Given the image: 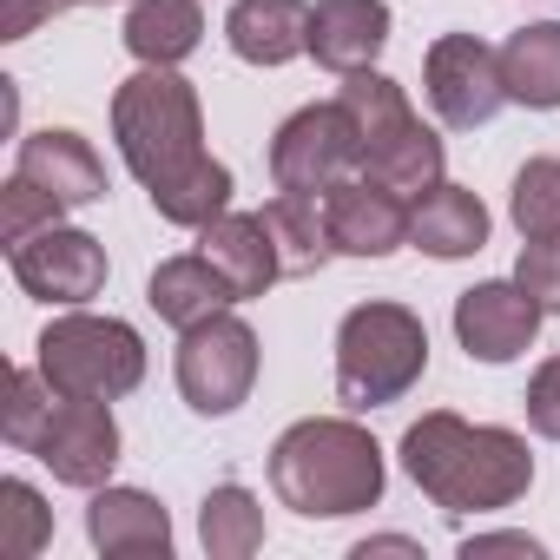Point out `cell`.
Listing matches in <instances>:
<instances>
[{"label":"cell","mask_w":560,"mask_h":560,"mask_svg":"<svg viewBox=\"0 0 560 560\" xmlns=\"http://www.w3.org/2000/svg\"><path fill=\"white\" fill-rule=\"evenodd\" d=\"M508 218L521 237H560V159H527L514 172Z\"/></svg>","instance_id":"obj_26"},{"label":"cell","mask_w":560,"mask_h":560,"mask_svg":"<svg viewBox=\"0 0 560 560\" xmlns=\"http://www.w3.org/2000/svg\"><path fill=\"white\" fill-rule=\"evenodd\" d=\"M8 264H14V284L27 291V298H40V304H60V311H80V304H93L100 291H106V244L93 237V231H80V224H47V231H34V237H21L14 250H8Z\"/></svg>","instance_id":"obj_9"},{"label":"cell","mask_w":560,"mask_h":560,"mask_svg":"<svg viewBox=\"0 0 560 560\" xmlns=\"http://www.w3.org/2000/svg\"><path fill=\"white\" fill-rule=\"evenodd\" d=\"M527 422H534V435H547V442H560V357H547L540 370H534V383H527Z\"/></svg>","instance_id":"obj_30"},{"label":"cell","mask_w":560,"mask_h":560,"mask_svg":"<svg viewBox=\"0 0 560 560\" xmlns=\"http://www.w3.org/2000/svg\"><path fill=\"white\" fill-rule=\"evenodd\" d=\"M383 448L350 416H311L270 442V494L304 521H343L383 501Z\"/></svg>","instance_id":"obj_3"},{"label":"cell","mask_w":560,"mask_h":560,"mask_svg":"<svg viewBox=\"0 0 560 560\" xmlns=\"http://www.w3.org/2000/svg\"><path fill=\"white\" fill-rule=\"evenodd\" d=\"M224 40L244 67H291L311 54V0H237L224 14Z\"/></svg>","instance_id":"obj_18"},{"label":"cell","mask_w":560,"mask_h":560,"mask_svg":"<svg viewBox=\"0 0 560 560\" xmlns=\"http://www.w3.org/2000/svg\"><path fill=\"white\" fill-rule=\"evenodd\" d=\"M0 521H8L0 547H8L14 560H34V553L54 540V508L40 501L34 481H0Z\"/></svg>","instance_id":"obj_27"},{"label":"cell","mask_w":560,"mask_h":560,"mask_svg":"<svg viewBox=\"0 0 560 560\" xmlns=\"http://www.w3.org/2000/svg\"><path fill=\"white\" fill-rule=\"evenodd\" d=\"M34 363L40 376L60 389V396H80V402H119L145 383V343L132 324L119 317H93L86 304L54 317L34 343Z\"/></svg>","instance_id":"obj_6"},{"label":"cell","mask_w":560,"mask_h":560,"mask_svg":"<svg viewBox=\"0 0 560 560\" xmlns=\"http://www.w3.org/2000/svg\"><path fill=\"white\" fill-rule=\"evenodd\" d=\"M21 178H34L40 191L60 198V211H80V205H100L106 198V159L93 152V139H80L73 126H47V132H27L21 139V159H14Z\"/></svg>","instance_id":"obj_15"},{"label":"cell","mask_w":560,"mask_h":560,"mask_svg":"<svg viewBox=\"0 0 560 560\" xmlns=\"http://www.w3.org/2000/svg\"><path fill=\"white\" fill-rule=\"evenodd\" d=\"M324 218H330V244L343 257H389L409 244V198H396L370 178H343L337 191H324Z\"/></svg>","instance_id":"obj_13"},{"label":"cell","mask_w":560,"mask_h":560,"mask_svg":"<svg viewBox=\"0 0 560 560\" xmlns=\"http://www.w3.org/2000/svg\"><path fill=\"white\" fill-rule=\"evenodd\" d=\"M54 409H60V389L40 376V363L34 370H14L8 376V402H0V435H8V448L34 455L40 435H47V422H54Z\"/></svg>","instance_id":"obj_25"},{"label":"cell","mask_w":560,"mask_h":560,"mask_svg":"<svg viewBox=\"0 0 560 560\" xmlns=\"http://www.w3.org/2000/svg\"><path fill=\"white\" fill-rule=\"evenodd\" d=\"M198 250L211 257V270L231 284L237 304L264 298L277 277H284V257H277V237H270L264 211H218V218L198 231Z\"/></svg>","instance_id":"obj_14"},{"label":"cell","mask_w":560,"mask_h":560,"mask_svg":"<svg viewBox=\"0 0 560 560\" xmlns=\"http://www.w3.org/2000/svg\"><path fill=\"white\" fill-rule=\"evenodd\" d=\"M514 284H521L540 311H560V237H527V244H521Z\"/></svg>","instance_id":"obj_29"},{"label":"cell","mask_w":560,"mask_h":560,"mask_svg":"<svg viewBox=\"0 0 560 560\" xmlns=\"http://www.w3.org/2000/svg\"><path fill=\"white\" fill-rule=\"evenodd\" d=\"M145 304L159 311V324L191 330V324H205V317L231 311L237 298H231L224 277L211 270V257H205V250H185V257H165V264L145 277Z\"/></svg>","instance_id":"obj_20"},{"label":"cell","mask_w":560,"mask_h":560,"mask_svg":"<svg viewBox=\"0 0 560 560\" xmlns=\"http://www.w3.org/2000/svg\"><path fill=\"white\" fill-rule=\"evenodd\" d=\"M270 178L277 191H337L343 178H363V132L343 100L298 106L270 139Z\"/></svg>","instance_id":"obj_8"},{"label":"cell","mask_w":560,"mask_h":560,"mask_svg":"<svg viewBox=\"0 0 560 560\" xmlns=\"http://www.w3.org/2000/svg\"><path fill=\"white\" fill-rule=\"evenodd\" d=\"M73 8H86V0H0V40H27L40 21L73 14Z\"/></svg>","instance_id":"obj_31"},{"label":"cell","mask_w":560,"mask_h":560,"mask_svg":"<svg viewBox=\"0 0 560 560\" xmlns=\"http://www.w3.org/2000/svg\"><path fill=\"white\" fill-rule=\"evenodd\" d=\"M402 475L442 514H494L534 488V455H527V435L514 429L462 422L455 409H429L402 435Z\"/></svg>","instance_id":"obj_2"},{"label":"cell","mask_w":560,"mask_h":560,"mask_svg":"<svg viewBox=\"0 0 560 560\" xmlns=\"http://www.w3.org/2000/svg\"><path fill=\"white\" fill-rule=\"evenodd\" d=\"M481 553H527V560H540V540H527V534H475V540H462V560H481Z\"/></svg>","instance_id":"obj_32"},{"label":"cell","mask_w":560,"mask_h":560,"mask_svg":"<svg viewBox=\"0 0 560 560\" xmlns=\"http://www.w3.org/2000/svg\"><path fill=\"white\" fill-rule=\"evenodd\" d=\"M47 468H54V481H67V488H106L113 481V468H119V422H113V402H80V396H60V409H54V422H47V435H40V448H34Z\"/></svg>","instance_id":"obj_11"},{"label":"cell","mask_w":560,"mask_h":560,"mask_svg":"<svg viewBox=\"0 0 560 560\" xmlns=\"http://www.w3.org/2000/svg\"><path fill=\"white\" fill-rule=\"evenodd\" d=\"M501 86L527 113H553L560 106V21H534V27L508 34V47H501Z\"/></svg>","instance_id":"obj_22"},{"label":"cell","mask_w":560,"mask_h":560,"mask_svg":"<svg viewBox=\"0 0 560 560\" xmlns=\"http://www.w3.org/2000/svg\"><path fill=\"white\" fill-rule=\"evenodd\" d=\"M488 205L468 191V185H429L416 205H409V244L429 250V257H475L488 244Z\"/></svg>","instance_id":"obj_19"},{"label":"cell","mask_w":560,"mask_h":560,"mask_svg":"<svg viewBox=\"0 0 560 560\" xmlns=\"http://www.w3.org/2000/svg\"><path fill=\"white\" fill-rule=\"evenodd\" d=\"M205 40V8L198 0H132L126 14V54L139 67H178Z\"/></svg>","instance_id":"obj_21"},{"label":"cell","mask_w":560,"mask_h":560,"mask_svg":"<svg viewBox=\"0 0 560 560\" xmlns=\"http://www.w3.org/2000/svg\"><path fill=\"white\" fill-rule=\"evenodd\" d=\"M113 139L165 224L205 231L218 211H231V172L205 152V106L178 67H139L113 93Z\"/></svg>","instance_id":"obj_1"},{"label":"cell","mask_w":560,"mask_h":560,"mask_svg":"<svg viewBox=\"0 0 560 560\" xmlns=\"http://www.w3.org/2000/svg\"><path fill=\"white\" fill-rule=\"evenodd\" d=\"M47 224H60V198L14 172L8 185H0V244L14 250L21 237H34V231H47Z\"/></svg>","instance_id":"obj_28"},{"label":"cell","mask_w":560,"mask_h":560,"mask_svg":"<svg viewBox=\"0 0 560 560\" xmlns=\"http://www.w3.org/2000/svg\"><path fill=\"white\" fill-rule=\"evenodd\" d=\"M178 396L191 402V416H237L257 389V330L231 311L178 330V357H172Z\"/></svg>","instance_id":"obj_7"},{"label":"cell","mask_w":560,"mask_h":560,"mask_svg":"<svg viewBox=\"0 0 560 560\" xmlns=\"http://www.w3.org/2000/svg\"><path fill=\"white\" fill-rule=\"evenodd\" d=\"M337 100L350 106V119H357V132H363V178H370V185H383V191H396V198H409V205H416L429 185H442V139L416 119L409 93H402L389 73H376V67L343 73Z\"/></svg>","instance_id":"obj_4"},{"label":"cell","mask_w":560,"mask_h":560,"mask_svg":"<svg viewBox=\"0 0 560 560\" xmlns=\"http://www.w3.org/2000/svg\"><path fill=\"white\" fill-rule=\"evenodd\" d=\"M422 86H429V106L448 132H475L488 126L501 106H508V86H501V54L475 34H442L429 40L422 54Z\"/></svg>","instance_id":"obj_10"},{"label":"cell","mask_w":560,"mask_h":560,"mask_svg":"<svg viewBox=\"0 0 560 560\" xmlns=\"http://www.w3.org/2000/svg\"><path fill=\"white\" fill-rule=\"evenodd\" d=\"M389 47V8L383 0H317L311 8V60L330 73H363Z\"/></svg>","instance_id":"obj_17"},{"label":"cell","mask_w":560,"mask_h":560,"mask_svg":"<svg viewBox=\"0 0 560 560\" xmlns=\"http://www.w3.org/2000/svg\"><path fill=\"white\" fill-rule=\"evenodd\" d=\"M198 540H205L211 560H250L264 547V508H257V494L237 488V481H218L205 494V508H198Z\"/></svg>","instance_id":"obj_24"},{"label":"cell","mask_w":560,"mask_h":560,"mask_svg":"<svg viewBox=\"0 0 560 560\" xmlns=\"http://www.w3.org/2000/svg\"><path fill=\"white\" fill-rule=\"evenodd\" d=\"M370 553H416V540H402V534H383V540H363V547H357V560H370Z\"/></svg>","instance_id":"obj_33"},{"label":"cell","mask_w":560,"mask_h":560,"mask_svg":"<svg viewBox=\"0 0 560 560\" xmlns=\"http://www.w3.org/2000/svg\"><path fill=\"white\" fill-rule=\"evenodd\" d=\"M540 304L514 284V277H488V284L455 298V343L475 363H514L534 337H540Z\"/></svg>","instance_id":"obj_12"},{"label":"cell","mask_w":560,"mask_h":560,"mask_svg":"<svg viewBox=\"0 0 560 560\" xmlns=\"http://www.w3.org/2000/svg\"><path fill=\"white\" fill-rule=\"evenodd\" d=\"M264 224L277 237V257H284V277H317L337 244H330V218H324V198L317 191H277L264 205Z\"/></svg>","instance_id":"obj_23"},{"label":"cell","mask_w":560,"mask_h":560,"mask_svg":"<svg viewBox=\"0 0 560 560\" xmlns=\"http://www.w3.org/2000/svg\"><path fill=\"white\" fill-rule=\"evenodd\" d=\"M86 540L113 560H165L172 553V514L145 494V488H93L86 501Z\"/></svg>","instance_id":"obj_16"},{"label":"cell","mask_w":560,"mask_h":560,"mask_svg":"<svg viewBox=\"0 0 560 560\" xmlns=\"http://www.w3.org/2000/svg\"><path fill=\"white\" fill-rule=\"evenodd\" d=\"M429 370V330L409 304L370 298L343 311L337 324V396L350 409H389L402 402Z\"/></svg>","instance_id":"obj_5"}]
</instances>
